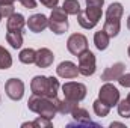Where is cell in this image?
I'll return each instance as SVG.
<instances>
[{"label": "cell", "mask_w": 130, "mask_h": 128, "mask_svg": "<svg viewBox=\"0 0 130 128\" xmlns=\"http://www.w3.org/2000/svg\"><path fill=\"white\" fill-rule=\"evenodd\" d=\"M52 119L48 118H44V116H38L33 122H24L21 127L26 128V127H30V128H52Z\"/></svg>", "instance_id": "ffe728a7"}, {"label": "cell", "mask_w": 130, "mask_h": 128, "mask_svg": "<svg viewBox=\"0 0 130 128\" xmlns=\"http://www.w3.org/2000/svg\"><path fill=\"white\" fill-rule=\"evenodd\" d=\"M118 115L121 116V118H130V101L126 98V99H123V101H120L118 104Z\"/></svg>", "instance_id": "484cf974"}, {"label": "cell", "mask_w": 130, "mask_h": 128, "mask_svg": "<svg viewBox=\"0 0 130 128\" xmlns=\"http://www.w3.org/2000/svg\"><path fill=\"white\" fill-rule=\"evenodd\" d=\"M62 92H64L65 98L80 102L86 96V86L79 81H67L62 86Z\"/></svg>", "instance_id": "8992f818"}, {"label": "cell", "mask_w": 130, "mask_h": 128, "mask_svg": "<svg viewBox=\"0 0 130 128\" xmlns=\"http://www.w3.org/2000/svg\"><path fill=\"white\" fill-rule=\"evenodd\" d=\"M127 29L130 30V15H129V18H127Z\"/></svg>", "instance_id": "836d02e7"}, {"label": "cell", "mask_w": 130, "mask_h": 128, "mask_svg": "<svg viewBox=\"0 0 130 128\" xmlns=\"http://www.w3.org/2000/svg\"><path fill=\"white\" fill-rule=\"evenodd\" d=\"M109 41H110L109 35L104 32L103 29L95 32V35H94V44H95L97 50H100V51H103V50H106L109 47Z\"/></svg>", "instance_id": "ac0fdd59"}, {"label": "cell", "mask_w": 130, "mask_h": 128, "mask_svg": "<svg viewBox=\"0 0 130 128\" xmlns=\"http://www.w3.org/2000/svg\"><path fill=\"white\" fill-rule=\"evenodd\" d=\"M127 54H129V57H130V47H129V50H127Z\"/></svg>", "instance_id": "e575fe53"}, {"label": "cell", "mask_w": 130, "mask_h": 128, "mask_svg": "<svg viewBox=\"0 0 130 128\" xmlns=\"http://www.w3.org/2000/svg\"><path fill=\"white\" fill-rule=\"evenodd\" d=\"M12 66V56L11 53L0 45V69H9Z\"/></svg>", "instance_id": "cb8c5ba5"}, {"label": "cell", "mask_w": 130, "mask_h": 128, "mask_svg": "<svg viewBox=\"0 0 130 128\" xmlns=\"http://www.w3.org/2000/svg\"><path fill=\"white\" fill-rule=\"evenodd\" d=\"M103 30L109 35V38H115V36H118V33L121 30V21L120 20H109V18H106Z\"/></svg>", "instance_id": "2e32d148"}, {"label": "cell", "mask_w": 130, "mask_h": 128, "mask_svg": "<svg viewBox=\"0 0 130 128\" xmlns=\"http://www.w3.org/2000/svg\"><path fill=\"white\" fill-rule=\"evenodd\" d=\"M104 3V0H86V6H95V8H101Z\"/></svg>", "instance_id": "4dcf8cb0"}, {"label": "cell", "mask_w": 130, "mask_h": 128, "mask_svg": "<svg viewBox=\"0 0 130 128\" xmlns=\"http://www.w3.org/2000/svg\"><path fill=\"white\" fill-rule=\"evenodd\" d=\"M92 109H94V113L97 115L98 118H106L109 115V112H110V107L106 105L104 102H101L100 99H95L92 102Z\"/></svg>", "instance_id": "d4e9b609"}, {"label": "cell", "mask_w": 130, "mask_h": 128, "mask_svg": "<svg viewBox=\"0 0 130 128\" xmlns=\"http://www.w3.org/2000/svg\"><path fill=\"white\" fill-rule=\"evenodd\" d=\"M56 74L61 78H76L79 75V68L77 65L70 62V60H64L58 65L56 68Z\"/></svg>", "instance_id": "7c38bea8"}, {"label": "cell", "mask_w": 130, "mask_h": 128, "mask_svg": "<svg viewBox=\"0 0 130 128\" xmlns=\"http://www.w3.org/2000/svg\"><path fill=\"white\" fill-rule=\"evenodd\" d=\"M124 72H126V65L123 63V62H117V63L107 66L103 71L101 80L103 81H113V80H118Z\"/></svg>", "instance_id": "30bf717a"}, {"label": "cell", "mask_w": 130, "mask_h": 128, "mask_svg": "<svg viewBox=\"0 0 130 128\" xmlns=\"http://www.w3.org/2000/svg\"><path fill=\"white\" fill-rule=\"evenodd\" d=\"M62 9L68 15H77L82 9H80V3L79 0H64L62 3Z\"/></svg>", "instance_id": "603a6c76"}, {"label": "cell", "mask_w": 130, "mask_h": 128, "mask_svg": "<svg viewBox=\"0 0 130 128\" xmlns=\"http://www.w3.org/2000/svg\"><path fill=\"white\" fill-rule=\"evenodd\" d=\"M5 92L12 101H20L24 95V83L20 78H9L5 83Z\"/></svg>", "instance_id": "9c48e42d"}, {"label": "cell", "mask_w": 130, "mask_h": 128, "mask_svg": "<svg viewBox=\"0 0 130 128\" xmlns=\"http://www.w3.org/2000/svg\"><path fill=\"white\" fill-rule=\"evenodd\" d=\"M27 27L33 33H41L44 29L48 27V17H45L44 14H35L32 17H29Z\"/></svg>", "instance_id": "8fae6325"}, {"label": "cell", "mask_w": 130, "mask_h": 128, "mask_svg": "<svg viewBox=\"0 0 130 128\" xmlns=\"http://www.w3.org/2000/svg\"><path fill=\"white\" fill-rule=\"evenodd\" d=\"M39 2H41V5H44L45 8H50V9L56 8L59 3V0H39Z\"/></svg>", "instance_id": "f546056e"}, {"label": "cell", "mask_w": 130, "mask_h": 128, "mask_svg": "<svg viewBox=\"0 0 130 128\" xmlns=\"http://www.w3.org/2000/svg\"><path fill=\"white\" fill-rule=\"evenodd\" d=\"M67 48L73 56H80L88 50V39L82 33H73L67 41Z\"/></svg>", "instance_id": "ba28073f"}, {"label": "cell", "mask_w": 130, "mask_h": 128, "mask_svg": "<svg viewBox=\"0 0 130 128\" xmlns=\"http://www.w3.org/2000/svg\"><path fill=\"white\" fill-rule=\"evenodd\" d=\"M18 59L21 63H26V65H30L35 63V59H36V51L33 48H24L20 51L18 54Z\"/></svg>", "instance_id": "7402d4cb"}, {"label": "cell", "mask_w": 130, "mask_h": 128, "mask_svg": "<svg viewBox=\"0 0 130 128\" xmlns=\"http://www.w3.org/2000/svg\"><path fill=\"white\" fill-rule=\"evenodd\" d=\"M17 0H0V3H14Z\"/></svg>", "instance_id": "d6a6232c"}, {"label": "cell", "mask_w": 130, "mask_h": 128, "mask_svg": "<svg viewBox=\"0 0 130 128\" xmlns=\"http://www.w3.org/2000/svg\"><path fill=\"white\" fill-rule=\"evenodd\" d=\"M113 127H124V125L120 124V122H112V124H110V128H113Z\"/></svg>", "instance_id": "1f68e13d"}, {"label": "cell", "mask_w": 130, "mask_h": 128, "mask_svg": "<svg viewBox=\"0 0 130 128\" xmlns=\"http://www.w3.org/2000/svg\"><path fill=\"white\" fill-rule=\"evenodd\" d=\"M20 3L26 9H35L36 8V0H20Z\"/></svg>", "instance_id": "f1b7e54d"}, {"label": "cell", "mask_w": 130, "mask_h": 128, "mask_svg": "<svg viewBox=\"0 0 130 128\" xmlns=\"http://www.w3.org/2000/svg\"><path fill=\"white\" fill-rule=\"evenodd\" d=\"M59 80L56 77H44V75H35L30 81V91L32 94L47 98H56L59 92Z\"/></svg>", "instance_id": "6da1fadb"}, {"label": "cell", "mask_w": 130, "mask_h": 128, "mask_svg": "<svg viewBox=\"0 0 130 128\" xmlns=\"http://www.w3.org/2000/svg\"><path fill=\"white\" fill-rule=\"evenodd\" d=\"M124 14V8L120 2H115V3H110L107 11H106V18L109 20H121Z\"/></svg>", "instance_id": "e0dca14e"}, {"label": "cell", "mask_w": 130, "mask_h": 128, "mask_svg": "<svg viewBox=\"0 0 130 128\" xmlns=\"http://www.w3.org/2000/svg\"><path fill=\"white\" fill-rule=\"evenodd\" d=\"M103 12L101 8H95V6H86L83 11H80L77 14V21L80 24V27L83 29H94L97 26V23L100 21Z\"/></svg>", "instance_id": "277c9868"}, {"label": "cell", "mask_w": 130, "mask_h": 128, "mask_svg": "<svg viewBox=\"0 0 130 128\" xmlns=\"http://www.w3.org/2000/svg\"><path fill=\"white\" fill-rule=\"evenodd\" d=\"M98 99L101 102H104L106 105L113 107V105H117L120 102V91L113 84H110L109 81H106L100 88V91H98Z\"/></svg>", "instance_id": "5b68a950"}, {"label": "cell", "mask_w": 130, "mask_h": 128, "mask_svg": "<svg viewBox=\"0 0 130 128\" xmlns=\"http://www.w3.org/2000/svg\"><path fill=\"white\" fill-rule=\"evenodd\" d=\"M6 41L12 48H21L23 45V35L21 32H8L6 33Z\"/></svg>", "instance_id": "44dd1931"}, {"label": "cell", "mask_w": 130, "mask_h": 128, "mask_svg": "<svg viewBox=\"0 0 130 128\" xmlns=\"http://www.w3.org/2000/svg\"><path fill=\"white\" fill-rule=\"evenodd\" d=\"M127 99H129V101H130V92H129V95H127Z\"/></svg>", "instance_id": "d590c367"}, {"label": "cell", "mask_w": 130, "mask_h": 128, "mask_svg": "<svg viewBox=\"0 0 130 128\" xmlns=\"http://www.w3.org/2000/svg\"><path fill=\"white\" fill-rule=\"evenodd\" d=\"M77 57H79V65H77L79 74H82L85 77H89L95 72V54L92 51L86 50Z\"/></svg>", "instance_id": "52a82bcc"}, {"label": "cell", "mask_w": 130, "mask_h": 128, "mask_svg": "<svg viewBox=\"0 0 130 128\" xmlns=\"http://www.w3.org/2000/svg\"><path fill=\"white\" fill-rule=\"evenodd\" d=\"M79 107V101H73V99H58L56 98V109H58V113H62V115H71L76 109Z\"/></svg>", "instance_id": "9a60e30c"}, {"label": "cell", "mask_w": 130, "mask_h": 128, "mask_svg": "<svg viewBox=\"0 0 130 128\" xmlns=\"http://www.w3.org/2000/svg\"><path fill=\"white\" fill-rule=\"evenodd\" d=\"M73 119L77 122V124H89V125H94L91 122V118H89V113L86 109H82V107H77L73 113H71Z\"/></svg>", "instance_id": "d6986e66"}, {"label": "cell", "mask_w": 130, "mask_h": 128, "mask_svg": "<svg viewBox=\"0 0 130 128\" xmlns=\"http://www.w3.org/2000/svg\"><path fill=\"white\" fill-rule=\"evenodd\" d=\"M58 98V96H56ZM56 98H47V96H39L32 94V96L29 98L27 101V107L29 110L39 115V116H44V118H48V119H53L58 113V109H56Z\"/></svg>", "instance_id": "7a4b0ae2"}, {"label": "cell", "mask_w": 130, "mask_h": 128, "mask_svg": "<svg viewBox=\"0 0 130 128\" xmlns=\"http://www.w3.org/2000/svg\"><path fill=\"white\" fill-rule=\"evenodd\" d=\"M48 29L55 35H62L68 30V14L62 9V6L52 9V14L48 17Z\"/></svg>", "instance_id": "3957f363"}, {"label": "cell", "mask_w": 130, "mask_h": 128, "mask_svg": "<svg viewBox=\"0 0 130 128\" xmlns=\"http://www.w3.org/2000/svg\"><path fill=\"white\" fill-rule=\"evenodd\" d=\"M14 12H15L14 3H0V15H2V17L8 18V17H11Z\"/></svg>", "instance_id": "4316f807"}, {"label": "cell", "mask_w": 130, "mask_h": 128, "mask_svg": "<svg viewBox=\"0 0 130 128\" xmlns=\"http://www.w3.org/2000/svg\"><path fill=\"white\" fill-rule=\"evenodd\" d=\"M2 18H3V17H2V15H0V21H2Z\"/></svg>", "instance_id": "8d00e7d4"}, {"label": "cell", "mask_w": 130, "mask_h": 128, "mask_svg": "<svg viewBox=\"0 0 130 128\" xmlns=\"http://www.w3.org/2000/svg\"><path fill=\"white\" fill-rule=\"evenodd\" d=\"M53 60H55V54H53V51L50 48L44 47V48H39L36 51L35 63H36L38 68H48V66H52Z\"/></svg>", "instance_id": "4fadbf2b"}, {"label": "cell", "mask_w": 130, "mask_h": 128, "mask_svg": "<svg viewBox=\"0 0 130 128\" xmlns=\"http://www.w3.org/2000/svg\"><path fill=\"white\" fill-rule=\"evenodd\" d=\"M123 88H130V74H127V72H124L118 80H117Z\"/></svg>", "instance_id": "83f0119b"}, {"label": "cell", "mask_w": 130, "mask_h": 128, "mask_svg": "<svg viewBox=\"0 0 130 128\" xmlns=\"http://www.w3.org/2000/svg\"><path fill=\"white\" fill-rule=\"evenodd\" d=\"M24 24H26V18L21 14L14 12L11 17H8L6 29H8V32H21L23 27H24Z\"/></svg>", "instance_id": "5bb4252c"}]
</instances>
